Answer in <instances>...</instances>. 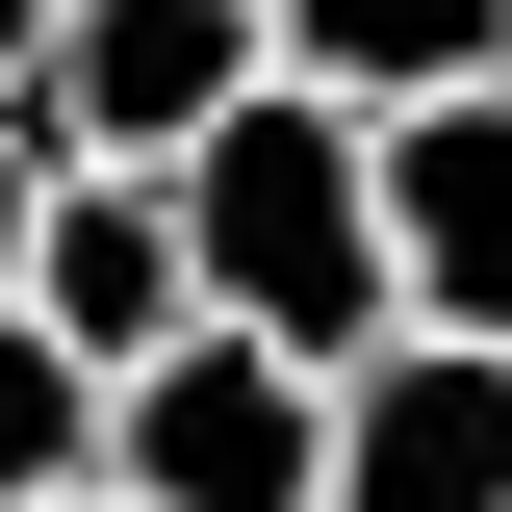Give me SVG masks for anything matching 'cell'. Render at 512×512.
I'll return each instance as SVG.
<instances>
[{
    "instance_id": "1",
    "label": "cell",
    "mask_w": 512,
    "mask_h": 512,
    "mask_svg": "<svg viewBox=\"0 0 512 512\" xmlns=\"http://www.w3.org/2000/svg\"><path fill=\"white\" fill-rule=\"evenodd\" d=\"M180 256H205V308H231V333H282V359L359 384L384 333H410V256H384V103L256 77V103L180 154Z\"/></svg>"
},
{
    "instance_id": "2",
    "label": "cell",
    "mask_w": 512,
    "mask_h": 512,
    "mask_svg": "<svg viewBox=\"0 0 512 512\" xmlns=\"http://www.w3.org/2000/svg\"><path fill=\"white\" fill-rule=\"evenodd\" d=\"M103 487L128 512H333V359H282V333L205 308L180 359L103 384Z\"/></svg>"
},
{
    "instance_id": "3",
    "label": "cell",
    "mask_w": 512,
    "mask_h": 512,
    "mask_svg": "<svg viewBox=\"0 0 512 512\" xmlns=\"http://www.w3.org/2000/svg\"><path fill=\"white\" fill-rule=\"evenodd\" d=\"M256 77H282V0H77L26 103H52V154H77V180H180Z\"/></svg>"
},
{
    "instance_id": "4",
    "label": "cell",
    "mask_w": 512,
    "mask_h": 512,
    "mask_svg": "<svg viewBox=\"0 0 512 512\" xmlns=\"http://www.w3.org/2000/svg\"><path fill=\"white\" fill-rule=\"evenodd\" d=\"M333 512H512V359L487 333H384L333 384Z\"/></svg>"
},
{
    "instance_id": "5",
    "label": "cell",
    "mask_w": 512,
    "mask_h": 512,
    "mask_svg": "<svg viewBox=\"0 0 512 512\" xmlns=\"http://www.w3.org/2000/svg\"><path fill=\"white\" fill-rule=\"evenodd\" d=\"M384 256H410V333H487L512 359V77L384 103Z\"/></svg>"
},
{
    "instance_id": "6",
    "label": "cell",
    "mask_w": 512,
    "mask_h": 512,
    "mask_svg": "<svg viewBox=\"0 0 512 512\" xmlns=\"http://www.w3.org/2000/svg\"><path fill=\"white\" fill-rule=\"evenodd\" d=\"M26 308H52L77 333V359H180V333H205V256H180V180H77L52 205V256H26Z\"/></svg>"
},
{
    "instance_id": "7",
    "label": "cell",
    "mask_w": 512,
    "mask_h": 512,
    "mask_svg": "<svg viewBox=\"0 0 512 512\" xmlns=\"http://www.w3.org/2000/svg\"><path fill=\"white\" fill-rule=\"evenodd\" d=\"M282 77H333V103H461V77H512V0H282Z\"/></svg>"
},
{
    "instance_id": "8",
    "label": "cell",
    "mask_w": 512,
    "mask_h": 512,
    "mask_svg": "<svg viewBox=\"0 0 512 512\" xmlns=\"http://www.w3.org/2000/svg\"><path fill=\"white\" fill-rule=\"evenodd\" d=\"M52 487H103V359L0 282V512H52Z\"/></svg>"
},
{
    "instance_id": "9",
    "label": "cell",
    "mask_w": 512,
    "mask_h": 512,
    "mask_svg": "<svg viewBox=\"0 0 512 512\" xmlns=\"http://www.w3.org/2000/svg\"><path fill=\"white\" fill-rule=\"evenodd\" d=\"M52 205H77V154H52V103H0V282L52 256Z\"/></svg>"
},
{
    "instance_id": "10",
    "label": "cell",
    "mask_w": 512,
    "mask_h": 512,
    "mask_svg": "<svg viewBox=\"0 0 512 512\" xmlns=\"http://www.w3.org/2000/svg\"><path fill=\"white\" fill-rule=\"evenodd\" d=\"M52 26H77V0H0V103H26V77H52Z\"/></svg>"
},
{
    "instance_id": "11",
    "label": "cell",
    "mask_w": 512,
    "mask_h": 512,
    "mask_svg": "<svg viewBox=\"0 0 512 512\" xmlns=\"http://www.w3.org/2000/svg\"><path fill=\"white\" fill-rule=\"evenodd\" d=\"M52 512H128V487H52Z\"/></svg>"
}]
</instances>
